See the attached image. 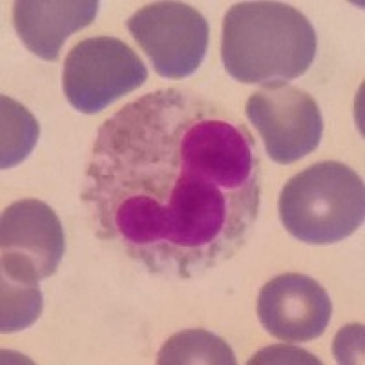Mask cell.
<instances>
[{"mask_svg":"<svg viewBox=\"0 0 365 365\" xmlns=\"http://www.w3.org/2000/svg\"><path fill=\"white\" fill-rule=\"evenodd\" d=\"M316 31L309 19L282 2H241L223 21L221 58L245 84H285L311 68Z\"/></svg>","mask_w":365,"mask_h":365,"instance_id":"cell-2","label":"cell"},{"mask_svg":"<svg viewBox=\"0 0 365 365\" xmlns=\"http://www.w3.org/2000/svg\"><path fill=\"white\" fill-rule=\"evenodd\" d=\"M128 31L165 79L190 77L208 48V22L182 2H155L133 13Z\"/></svg>","mask_w":365,"mask_h":365,"instance_id":"cell-5","label":"cell"},{"mask_svg":"<svg viewBox=\"0 0 365 365\" xmlns=\"http://www.w3.org/2000/svg\"><path fill=\"white\" fill-rule=\"evenodd\" d=\"M283 361H294V364H299V361L319 364L318 358H314L312 354L305 353V351H299V349L294 347H283V345L265 349L262 353H257L256 356L250 360V364H283Z\"/></svg>","mask_w":365,"mask_h":365,"instance_id":"cell-13","label":"cell"},{"mask_svg":"<svg viewBox=\"0 0 365 365\" xmlns=\"http://www.w3.org/2000/svg\"><path fill=\"white\" fill-rule=\"evenodd\" d=\"M267 154L279 165L299 161L318 148L324 117L307 91L289 84H274L254 91L245 106Z\"/></svg>","mask_w":365,"mask_h":365,"instance_id":"cell-7","label":"cell"},{"mask_svg":"<svg viewBox=\"0 0 365 365\" xmlns=\"http://www.w3.org/2000/svg\"><path fill=\"white\" fill-rule=\"evenodd\" d=\"M332 303L324 287L303 274H282L259 291L257 316L270 336L287 344L319 338L327 329Z\"/></svg>","mask_w":365,"mask_h":365,"instance_id":"cell-8","label":"cell"},{"mask_svg":"<svg viewBox=\"0 0 365 365\" xmlns=\"http://www.w3.org/2000/svg\"><path fill=\"white\" fill-rule=\"evenodd\" d=\"M66 240L53 208L37 200L9 205L0 221L2 278L38 285L57 272Z\"/></svg>","mask_w":365,"mask_h":365,"instance_id":"cell-6","label":"cell"},{"mask_svg":"<svg viewBox=\"0 0 365 365\" xmlns=\"http://www.w3.org/2000/svg\"><path fill=\"white\" fill-rule=\"evenodd\" d=\"M148 79L139 55L119 38L93 37L71 48L64 63V96L75 110L97 113Z\"/></svg>","mask_w":365,"mask_h":365,"instance_id":"cell-4","label":"cell"},{"mask_svg":"<svg viewBox=\"0 0 365 365\" xmlns=\"http://www.w3.org/2000/svg\"><path fill=\"white\" fill-rule=\"evenodd\" d=\"M81 200L101 241L150 274L195 278L230 259L252 232L259 148L227 106L165 88L104 120Z\"/></svg>","mask_w":365,"mask_h":365,"instance_id":"cell-1","label":"cell"},{"mask_svg":"<svg viewBox=\"0 0 365 365\" xmlns=\"http://www.w3.org/2000/svg\"><path fill=\"white\" fill-rule=\"evenodd\" d=\"M96 0H17L13 24L29 51L44 61H57L71 35L96 21Z\"/></svg>","mask_w":365,"mask_h":365,"instance_id":"cell-9","label":"cell"},{"mask_svg":"<svg viewBox=\"0 0 365 365\" xmlns=\"http://www.w3.org/2000/svg\"><path fill=\"white\" fill-rule=\"evenodd\" d=\"M2 141H0V166L8 170L21 165L35 148L38 139V123L28 108L11 97L2 96Z\"/></svg>","mask_w":365,"mask_h":365,"instance_id":"cell-11","label":"cell"},{"mask_svg":"<svg viewBox=\"0 0 365 365\" xmlns=\"http://www.w3.org/2000/svg\"><path fill=\"white\" fill-rule=\"evenodd\" d=\"M279 217L283 227L303 243L331 245L344 241L364 223V182L344 163H316L285 182Z\"/></svg>","mask_w":365,"mask_h":365,"instance_id":"cell-3","label":"cell"},{"mask_svg":"<svg viewBox=\"0 0 365 365\" xmlns=\"http://www.w3.org/2000/svg\"><path fill=\"white\" fill-rule=\"evenodd\" d=\"M2 309L0 331L17 332L34 325L42 312V292L38 285L11 282L2 278Z\"/></svg>","mask_w":365,"mask_h":365,"instance_id":"cell-12","label":"cell"},{"mask_svg":"<svg viewBox=\"0 0 365 365\" xmlns=\"http://www.w3.org/2000/svg\"><path fill=\"white\" fill-rule=\"evenodd\" d=\"M158 361L161 365H234L236 356L220 336L203 329H190L168 338Z\"/></svg>","mask_w":365,"mask_h":365,"instance_id":"cell-10","label":"cell"}]
</instances>
